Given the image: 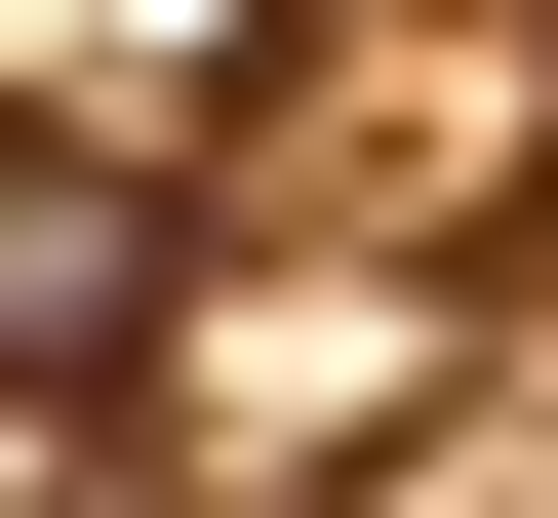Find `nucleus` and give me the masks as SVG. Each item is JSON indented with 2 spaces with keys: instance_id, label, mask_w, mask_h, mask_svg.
Returning <instances> with one entry per match:
<instances>
[{
  "instance_id": "nucleus-1",
  "label": "nucleus",
  "mask_w": 558,
  "mask_h": 518,
  "mask_svg": "<svg viewBox=\"0 0 558 518\" xmlns=\"http://www.w3.org/2000/svg\"><path fill=\"white\" fill-rule=\"evenodd\" d=\"M439 359H478V200H240V160H199V279H160V359H120V518L399 479Z\"/></svg>"
}]
</instances>
